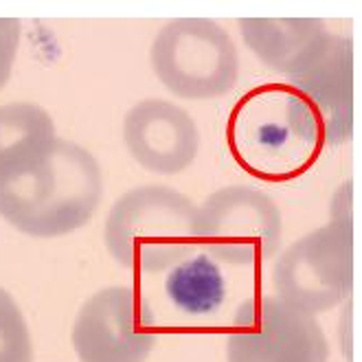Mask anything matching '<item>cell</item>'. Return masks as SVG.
Returning a JSON list of instances; mask_svg holds the SVG:
<instances>
[{
    "label": "cell",
    "mask_w": 362,
    "mask_h": 362,
    "mask_svg": "<svg viewBox=\"0 0 362 362\" xmlns=\"http://www.w3.org/2000/svg\"><path fill=\"white\" fill-rule=\"evenodd\" d=\"M110 257L134 272H163L198 246V204L165 185H143L123 194L103 226Z\"/></svg>",
    "instance_id": "3957f363"
},
{
    "label": "cell",
    "mask_w": 362,
    "mask_h": 362,
    "mask_svg": "<svg viewBox=\"0 0 362 362\" xmlns=\"http://www.w3.org/2000/svg\"><path fill=\"white\" fill-rule=\"evenodd\" d=\"M154 345V314L139 288L99 290L81 305L73 325L81 362H145Z\"/></svg>",
    "instance_id": "ba28073f"
},
{
    "label": "cell",
    "mask_w": 362,
    "mask_h": 362,
    "mask_svg": "<svg viewBox=\"0 0 362 362\" xmlns=\"http://www.w3.org/2000/svg\"><path fill=\"white\" fill-rule=\"evenodd\" d=\"M167 296L189 316L213 314L226 296V284L220 266L209 255H196L176 264L165 284Z\"/></svg>",
    "instance_id": "7c38bea8"
},
{
    "label": "cell",
    "mask_w": 362,
    "mask_h": 362,
    "mask_svg": "<svg viewBox=\"0 0 362 362\" xmlns=\"http://www.w3.org/2000/svg\"><path fill=\"white\" fill-rule=\"evenodd\" d=\"M0 362H33V345L25 316L13 296L0 288Z\"/></svg>",
    "instance_id": "4fadbf2b"
},
{
    "label": "cell",
    "mask_w": 362,
    "mask_h": 362,
    "mask_svg": "<svg viewBox=\"0 0 362 362\" xmlns=\"http://www.w3.org/2000/svg\"><path fill=\"white\" fill-rule=\"evenodd\" d=\"M281 240L279 204L255 187H222L198 206V246L216 262L264 264L281 248Z\"/></svg>",
    "instance_id": "8992f818"
},
{
    "label": "cell",
    "mask_w": 362,
    "mask_h": 362,
    "mask_svg": "<svg viewBox=\"0 0 362 362\" xmlns=\"http://www.w3.org/2000/svg\"><path fill=\"white\" fill-rule=\"evenodd\" d=\"M226 147L235 165L264 182L305 176L327 147L325 123L314 103L290 81L246 90L226 121Z\"/></svg>",
    "instance_id": "7a4b0ae2"
},
{
    "label": "cell",
    "mask_w": 362,
    "mask_h": 362,
    "mask_svg": "<svg viewBox=\"0 0 362 362\" xmlns=\"http://www.w3.org/2000/svg\"><path fill=\"white\" fill-rule=\"evenodd\" d=\"M123 143L143 169L176 176L194 165L200 150V130L187 110L165 99H145L123 119Z\"/></svg>",
    "instance_id": "9c48e42d"
},
{
    "label": "cell",
    "mask_w": 362,
    "mask_h": 362,
    "mask_svg": "<svg viewBox=\"0 0 362 362\" xmlns=\"http://www.w3.org/2000/svg\"><path fill=\"white\" fill-rule=\"evenodd\" d=\"M103 176L81 145L59 139L37 103L0 108V218L31 238H62L86 224Z\"/></svg>",
    "instance_id": "6da1fadb"
},
{
    "label": "cell",
    "mask_w": 362,
    "mask_h": 362,
    "mask_svg": "<svg viewBox=\"0 0 362 362\" xmlns=\"http://www.w3.org/2000/svg\"><path fill=\"white\" fill-rule=\"evenodd\" d=\"M329 343L316 321L274 294L244 301L226 336V362H327Z\"/></svg>",
    "instance_id": "52a82bcc"
},
{
    "label": "cell",
    "mask_w": 362,
    "mask_h": 362,
    "mask_svg": "<svg viewBox=\"0 0 362 362\" xmlns=\"http://www.w3.org/2000/svg\"><path fill=\"white\" fill-rule=\"evenodd\" d=\"M274 296L305 314L343 303L354 286V222L329 218L294 240L274 262Z\"/></svg>",
    "instance_id": "5b68a950"
},
{
    "label": "cell",
    "mask_w": 362,
    "mask_h": 362,
    "mask_svg": "<svg viewBox=\"0 0 362 362\" xmlns=\"http://www.w3.org/2000/svg\"><path fill=\"white\" fill-rule=\"evenodd\" d=\"M321 115L327 145L347 143L354 127V47L351 40L336 33L321 62L301 77L290 79Z\"/></svg>",
    "instance_id": "8fae6325"
},
{
    "label": "cell",
    "mask_w": 362,
    "mask_h": 362,
    "mask_svg": "<svg viewBox=\"0 0 362 362\" xmlns=\"http://www.w3.org/2000/svg\"><path fill=\"white\" fill-rule=\"evenodd\" d=\"M150 62L158 81L180 99L224 97L240 77L235 42L209 18H178L160 27Z\"/></svg>",
    "instance_id": "277c9868"
},
{
    "label": "cell",
    "mask_w": 362,
    "mask_h": 362,
    "mask_svg": "<svg viewBox=\"0 0 362 362\" xmlns=\"http://www.w3.org/2000/svg\"><path fill=\"white\" fill-rule=\"evenodd\" d=\"M20 35H23V25L16 18H0V90L11 77L13 62L20 47Z\"/></svg>",
    "instance_id": "5bb4252c"
},
{
    "label": "cell",
    "mask_w": 362,
    "mask_h": 362,
    "mask_svg": "<svg viewBox=\"0 0 362 362\" xmlns=\"http://www.w3.org/2000/svg\"><path fill=\"white\" fill-rule=\"evenodd\" d=\"M238 29L264 66L290 79L316 66L336 35L321 18H240Z\"/></svg>",
    "instance_id": "30bf717a"
}]
</instances>
